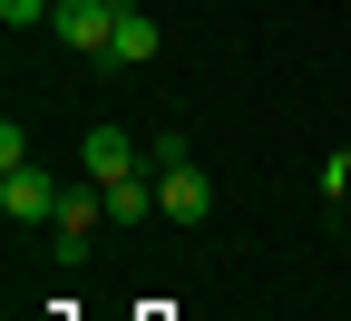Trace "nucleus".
Masks as SVG:
<instances>
[{
  "label": "nucleus",
  "mask_w": 351,
  "mask_h": 321,
  "mask_svg": "<svg viewBox=\"0 0 351 321\" xmlns=\"http://www.w3.org/2000/svg\"><path fill=\"white\" fill-rule=\"evenodd\" d=\"M59 0H0V29H49Z\"/></svg>",
  "instance_id": "6e6552de"
},
{
  "label": "nucleus",
  "mask_w": 351,
  "mask_h": 321,
  "mask_svg": "<svg viewBox=\"0 0 351 321\" xmlns=\"http://www.w3.org/2000/svg\"><path fill=\"white\" fill-rule=\"evenodd\" d=\"M98 214H108V195H78V185L59 195V224H49V234H59V244H49V253H59L69 272L88 263V234H98Z\"/></svg>",
  "instance_id": "7ed1b4c3"
},
{
  "label": "nucleus",
  "mask_w": 351,
  "mask_h": 321,
  "mask_svg": "<svg viewBox=\"0 0 351 321\" xmlns=\"http://www.w3.org/2000/svg\"><path fill=\"white\" fill-rule=\"evenodd\" d=\"M108 195V224H147L156 214V175H127V185H98Z\"/></svg>",
  "instance_id": "0eeeda50"
},
{
  "label": "nucleus",
  "mask_w": 351,
  "mask_h": 321,
  "mask_svg": "<svg viewBox=\"0 0 351 321\" xmlns=\"http://www.w3.org/2000/svg\"><path fill=\"white\" fill-rule=\"evenodd\" d=\"M10 166H29V127H20V117H0V175H10Z\"/></svg>",
  "instance_id": "1a4fd4ad"
},
{
  "label": "nucleus",
  "mask_w": 351,
  "mask_h": 321,
  "mask_svg": "<svg viewBox=\"0 0 351 321\" xmlns=\"http://www.w3.org/2000/svg\"><path fill=\"white\" fill-rule=\"evenodd\" d=\"M78 156H88V185H127V175H137V146H127L117 127H88Z\"/></svg>",
  "instance_id": "39448f33"
},
{
  "label": "nucleus",
  "mask_w": 351,
  "mask_h": 321,
  "mask_svg": "<svg viewBox=\"0 0 351 321\" xmlns=\"http://www.w3.org/2000/svg\"><path fill=\"white\" fill-rule=\"evenodd\" d=\"M108 59H117V68H147V59H156V20L117 0V39H108Z\"/></svg>",
  "instance_id": "423d86ee"
},
{
  "label": "nucleus",
  "mask_w": 351,
  "mask_h": 321,
  "mask_svg": "<svg viewBox=\"0 0 351 321\" xmlns=\"http://www.w3.org/2000/svg\"><path fill=\"white\" fill-rule=\"evenodd\" d=\"M156 214H166V224H205V214H215V185H205L195 156H166V166H156Z\"/></svg>",
  "instance_id": "f257e3e1"
},
{
  "label": "nucleus",
  "mask_w": 351,
  "mask_h": 321,
  "mask_svg": "<svg viewBox=\"0 0 351 321\" xmlns=\"http://www.w3.org/2000/svg\"><path fill=\"white\" fill-rule=\"evenodd\" d=\"M59 49H108L117 39V0H59Z\"/></svg>",
  "instance_id": "20e7f679"
},
{
  "label": "nucleus",
  "mask_w": 351,
  "mask_h": 321,
  "mask_svg": "<svg viewBox=\"0 0 351 321\" xmlns=\"http://www.w3.org/2000/svg\"><path fill=\"white\" fill-rule=\"evenodd\" d=\"M59 195L69 185H49L39 166H10V175H0V214H10V224H59Z\"/></svg>",
  "instance_id": "f03ea898"
}]
</instances>
